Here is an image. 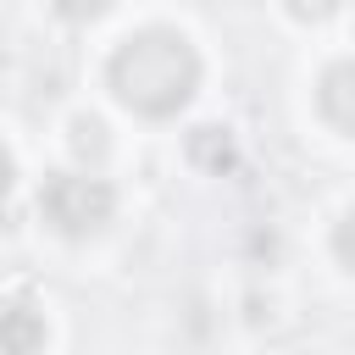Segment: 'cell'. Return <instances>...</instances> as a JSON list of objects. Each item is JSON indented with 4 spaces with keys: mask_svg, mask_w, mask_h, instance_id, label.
<instances>
[{
    "mask_svg": "<svg viewBox=\"0 0 355 355\" xmlns=\"http://www.w3.org/2000/svg\"><path fill=\"white\" fill-rule=\"evenodd\" d=\"M111 94L139 111V116H178L194 89H200V50L178 28H139L116 44L111 67Z\"/></svg>",
    "mask_w": 355,
    "mask_h": 355,
    "instance_id": "6da1fadb",
    "label": "cell"
},
{
    "mask_svg": "<svg viewBox=\"0 0 355 355\" xmlns=\"http://www.w3.org/2000/svg\"><path fill=\"white\" fill-rule=\"evenodd\" d=\"M111 211H116V189H111L105 178H94V172H55V178H44V189H39V216H44L61 239H89V233H100V227L111 222Z\"/></svg>",
    "mask_w": 355,
    "mask_h": 355,
    "instance_id": "7a4b0ae2",
    "label": "cell"
},
{
    "mask_svg": "<svg viewBox=\"0 0 355 355\" xmlns=\"http://www.w3.org/2000/svg\"><path fill=\"white\" fill-rule=\"evenodd\" d=\"M50 338L44 327V305L17 294V300H0V355H39Z\"/></svg>",
    "mask_w": 355,
    "mask_h": 355,
    "instance_id": "3957f363",
    "label": "cell"
},
{
    "mask_svg": "<svg viewBox=\"0 0 355 355\" xmlns=\"http://www.w3.org/2000/svg\"><path fill=\"white\" fill-rule=\"evenodd\" d=\"M316 105L338 133H355V61H333L316 83Z\"/></svg>",
    "mask_w": 355,
    "mask_h": 355,
    "instance_id": "277c9868",
    "label": "cell"
},
{
    "mask_svg": "<svg viewBox=\"0 0 355 355\" xmlns=\"http://www.w3.org/2000/svg\"><path fill=\"white\" fill-rule=\"evenodd\" d=\"M189 161H194V166H205V172H233V161H239L233 133H227V128H216V122L194 128V133H189Z\"/></svg>",
    "mask_w": 355,
    "mask_h": 355,
    "instance_id": "5b68a950",
    "label": "cell"
},
{
    "mask_svg": "<svg viewBox=\"0 0 355 355\" xmlns=\"http://www.w3.org/2000/svg\"><path fill=\"white\" fill-rule=\"evenodd\" d=\"M105 150H111V128L100 116H72V155L89 161V166H100Z\"/></svg>",
    "mask_w": 355,
    "mask_h": 355,
    "instance_id": "8992f818",
    "label": "cell"
},
{
    "mask_svg": "<svg viewBox=\"0 0 355 355\" xmlns=\"http://www.w3.org/2000/svg\"><path fill=\"white\" fill-rule=\"evenodd\" d=\"M67 22H94V17H105L111 11V0H50Z\"/></svg>",
    "mask_w": 355,
    "mask_h": 355,
    "instance_id": "52a82bcc",
    "label": "cell"
},
{
    "mask_svg": "<svg viewBox=\"0 0 355 355\" xmlns=\"http://www.w3.org/2000/svg\"><path fill=\"white\" fill-rule=\"evenodd\" d=\"M333 255L355 272V211H344V222L333 227Z\"/></svg>",
    "mask_w": 355,
    "mask_h": 355,
    "instance_id": "ba28073f",
    "label": "cell"
},
{
    "mask_svg": "<svg viewBox=\"0 0 355 355\" xmlns=\"http://www.w3.org/2000/svg\"><path fill=\"white\" fill-rule=\"evenodd\" d=\"M283 6H288V17H300V22H322V17L338 11V0H283Z\"/></svg>",
    "mask_w": 355,
    "mask_h": 355,
    "instance_id": "9c48e42d",
    "label": "cell"
},
{
    "mask_svg": "<svg viewBox=\"0 0 355 355\" xmlns=\"http://www.w3.org/2000/svg\"><path fill=\"white\" fill-rule=\"evenodd\" d=\"M11 183H17V161H11V150L0 144V200L11 194Z\"/></svg>",
    "mask_w": 355,
    "mask_h": 355,
    "instance_id": "30bf717a",
    "label": "cell"
}]
</instances>
